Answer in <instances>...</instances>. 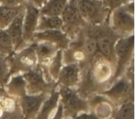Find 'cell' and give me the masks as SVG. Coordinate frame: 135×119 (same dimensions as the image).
Returning <instances> with one entry per match:
<instances>
[{
	"label": "cell",
	"instance_id": "e0dca14e",
	"mask_svg": "<svg viewBox=\"0 0 135 119\" xmlns=\"http://www.w3.org/2000/svg\"><path fill=\"white\" fill-rule=\"evenodd\" d=\"M58 103H59V91L58 88L55 85V87L50 91V94L42 104L35 119H48L49 115L58 105Z\"/></svg>",
	"mask_w": 135,
	"mask_h": 119
},
{
	"label": "cell",
	"instance_id": "1f68e13d",
	"mask_svg": "<svg viewBox=\"0 0 135 119\" xmlns=\"http://www.w3.org/2000/svg\"><path fill=\"white\" fill-rule=\"evenodd\" d=\"M2 119H4V117H3V118H2Z\"/></svg>",
	"mask_w": 135,
	"mask_h": 119
},
{
	"label": "cell",
	"instance_id": "7c38bea8",
	"mask_svg": "<svg viewBox=\"0 0 135 119\" xmlns=\"http://www.w3.org/2000/svg\"><path fill=\"white\" fill-rule=\"evenodd\" d=\"M81 77V71L80 65L77 63L64 65L58 75L55 85L59 87L75 89L80 85Z\"/></svg>",
	"mask_w": 135,
	"mask_h": 119
},
{
	"label": "cell",
	"instance_id": "4316f807",
	"mask_svg": "<svg viewBox=\"0 0 135 119\" xmlns=\"http://www.w3.org/2000/svg\"><path fill=\"white\" fill-rule=\"evenodd\" d=\"M26 0H0V5L8 8H17V7L25 6Z\"/></svg>",
	"mask_w": 135,
	"mask_h": 119
},
{
	"label": "cell",
	"instance_id": "cb8c5ba5",
	"mask_svg": "<svg viewBox=\"0 0 135 119\" xmlns=\"http://www.w3.org/2000/svg\"><path fill=\"white\" fill-rule=\"evenodd\" d=\"M10 78L8 56L0 54V88H4Z\"/></svg>",
	"mask_w": 135,
	"mask_h": 119
},
{
	"label": "cell",
	"instance_id": "9a60e30c",
	"mask_svg": "<svg viewBox=\"0 0 135 119\" xmlns=\"http://www.w3.org/2000/svg\"><path fill=\"white\" fill-rule=\"evenodd\" d=\"M23 16H24V10L20 15H18L16 17V19L5 30L10 38V41H11L12 45H13L14 52H18V51L26 47L27 45H29L26 44L24 43V41H23V35H22Z\"/></svg>",
	"mask_w": 135,
	"mask_h": 119
},
{
	"label": "cell",
	"instance_id": "7a4b0ae2",
	"mask_svg": "<svg viewBox=\"0 0 135 119\" xmlns=\"http://www.w3.org/2000/svg\"><path fill=\"white\" fill-rule=\"evenodd\" d=\"M10 77L17 74H23L33 69L38 66L37 57L33 43L27 45L18 52H13L8 56Z\"/></svg>",
	"mask_w": 135,
	"mask_h": 119
},
{
	"label": "cell",
	"instance_id": "8fae6325",
	"mask_svg": "<svg viewBox=\"0 0 135 119\" xmlns=\"http://www.w3.org/2000/svg\"><path fill=\"white\" fill-rule=\"evenodd\" d=\"M39 17V9L26 3L22 21L23 41L26 44H31L32 43H33V36L36 32Z\"/></svg>",
	"mask_w": 135,
	"mask_h": 119
},
{
	"label": "cell",
	"instance_id": "52a82bcc",
	"mask_svg": "<svg viewBox=\"0 0 135 119\" xmlns=\"http://www.w3.org/2000/svg\"><path fill=\"white\" fill-rule=\"evenodd\" d=\"M59 100L62 107H63L64 115H68L73 117L74 115H77L80 111L88 109V102L81 98L75 89H70V88L66 87H59Z\"/></svg>",
	"mask_w": 135,
	"mask_h": 119
},
{
	"label": "cell",
	"instance_id": "3957f363",
	"mask_svg": "<svg viewBox=\"0 0 135 119\" xmlns=\"http://www.w3.org/2000/svg\"><path fill=\"white\" fill-rule=\"evenodd\" d=\"M115 56H116V67L111 83L123 76L127 67L133 61L134 35L119 38L115 44Z\"/></svg>",
	"mask_w": 135,
	"mask_h": 119
},
{
	"label": "cell",
	"instance_id": "d4e9b609",
	"mask_svg": "<svg viewBox=\"0 0 135 119\" xmlns=\"http://www.w3.org/2000/svg\"><path fill=\"white\" fill-rule=\"evenodd\" d=\"M13 52V45L9 36L5 30H0V54L8 56Z\"/></svg>",
	"mask_w": 135,
	"mask_h": 119
},
{
	"label": "cell",
	"instance_id": "484cf974",
	"mask_svg": "<svg viewBox=\"0 0 135 119\" xmlns=\"http://www.w3.org/2000/svg\"><path fill=\"white\" fill-rule=\"evenodd\" d=\"M134 1V0H101L102 4L104 5L107 9L109 10V12H112L113 10L128 4L129 2Z\"/></svg>",
	"mask_w": 135,
	"mask_h": 119
},
{
	"label": "cell",
	"instance_id": "277c9868",
	"mask_svg": "<svg viewBox=\"0 0 135 119\" xmlns=\"http://www.w3.org/2000/svg\"><path fill=\"white\" fill-rule=\"evenodd\" d=\"M76 5L83 21L91 26H98L107 22L110 15L101 0H76Z\"/></svg>",
	"mask_w": 135,
	"mask_h": 119
},
{
	"label": "cell",
	"instance_id": "4fadbf2b",
	"mask_svg": "<svg viewBox=\"0 0 135 119\" xmlns=\"http://www.w3.org/2000/svg\"><path fill=\"white\" fill-rule=\"evenodd\" d=\"M47 93H40L37 95L25 94L20 98L21 112L23 119H32L36 117L42 104L47 98Z\"/></svg>",
	"mask_w": 135,
	"mask_h": 119
},
{
	"label": "cell",
	"instance_id": "5bb4252c",
	"mask_svg": "<svg viewBox=\"0 0 135 119\" xmlns=\"http://www.w3.org/2000/svg\"><path fill=\"white\" fill-rule=\"evenodd\" d=\"M41 42L54 44L59 50L63 51L68 48L70 43V40L62 31L52 30L35 32L33 36V43H41Z\"/></svg>",
	"mask_w": 135,
	"mask_h": 119
},
{
	"label": "cell",
	"instance_id": "6da1fadb",
	"mask_svg": "<svg viewBox=\"0 0 135 119\" xmlns=\"http://www.w3.org/2000/svg\"><path fill=\"white\" fill-rule=\"evenodd\" d=\"M93 29L97 43L98 54L115 65L116 67L115 44L120 37L113 32L107 24V21L98 26H93Z\"/></svg>",
	"mask_w": 135,
	"mask_h": 119
},
{
	"label": "cell",
	"instance_id": "4dcf8cb0",
	"mask_svg": "<svg viewBox=\"0 0 135 119\" xmlns=\"http://www.w3.org/2000/svg\"><path fill=\"white\" fill-rule=\"evenodd\" d=\"M72 119H98V117H96L94 115H89V113H83V115H78V116H73Z\"/></svg>",
	"mask_w": 135,
	"mask_h": 119
},
{
	"label": "cell",
	"instance_id": "83f0119b",
	"mask_svg": "<svg viewBox=\"0 0 135 119\" xmlns=\"http://www.w3.org/2000/svg\"><path fill=\"white\" fill-rule=\"evenodd\" d=\"M46 1L47 0H26V2L28 4L32 5V6H33L34 8H38V9L43 8L45 3H46Z\"/></svg>",
	"mask_w": 135,
	"mask_h": 119
},
{
	"label": "cell",
	"instance_id": "9c48e42d",
	"mask_svg": "<svg viewBox=\"0 0 135 119\" xmlns=\"http://www.w3.org/2000/svg\"><path fill=\"white\" fill-rule=\"evenodd\" d=\"M89 72L95 85L107 82L111 83L115 73V65L97 54L91 63Z\"/></svg>",
	"mask_w": 135,
	"mask_h": 119
},
{
	"label": "cell",
	"instance_id": "8992f818",
	"mask_svg": "<svg viewBox=\"0 0 135 119\" xmlns=\"http://www.w3.org/2000/svg\"><path fill=\"white\" fill-rule=\"evenodd\" d=\"M107 24L120 38L134 35V14L129 13L124 6L111 12Z\"/></svg>",
	"mask_w": 135,
	"mask_h": 119
},
{
	"label": "cell",
	"instance_id": "7402d4cb",
	"mask_svg": "<svg viewBox=\"0 0 135 119\" xmlns=\"http://www.w3.org/2000/svg\"><path fill=\"white\" fill-rule=\"evenodd\" d=\"M63 59H62V50H58L54 57L51 59L46 67V72L48 77L53 82H56L58 78V75L63 67Z\"/></svg>",
	"mask_w": 135,
	"mask_h": 119
},
{
	"label": "cell",
	"instance_id": "603a6c76",
	"mask_svg": "<svg viewBox=\"0 0 135 119\" xmlns=\"http://www.w3.org/2000/svg\"><path fill=\"white\" fill-rule=\"evenodd\" d=\"M114 119H133V102L132 100H128L122 102L118 108Z\"/></svg>",
	"mask_w": 135,
	"mask_h": 119
},
{
	"label": "cell",
	"instance_id": "ac0fdd59",
	"mask_svg": "<svg viewBox=\"0 0 135 119\" xmlns=\"http://www.w3.org/2000/svg\"><path fill=\"white\" fill-rule=\"evenodd\" d=\"M5 89L8 93L11 96H16L21 98L26 93V82L21 74L13 75L9 78L7 84L5 85Z\"/></svg>",
	"mask_w": 135,
	"mask_h": 119
},
{
	"label": "cell",
	"instance_id": "d6986e66",
	"mask_svg": "<svg viewBox=\"0 0 135 119\" xmlns=\"http://www.w3.org/2000/svg\"><path fill=\"white\" fill-rule=\"evenodd\" d=\"M69 0H47L45 6L40 8V15L48 17H60Z\"/></svg>",
	"mask_w": 135,
	"mask_h": 119
},
{
	"label": "cell",
	"instance_id": "44dd1931",
	"mask_svg": "<svg viewBox=\"0 0 135 119\" xmlns=\"http://www.w3.org/2000/svg\"><path fill=\"white\" fill-rule=\"evenodd\" d=\"M52 30L62 31V21L60 17H48L40 15L36 32Z\"/></svg>",
	"mask_w": 135,
	"mask_h": 119
},
{
	"label": "cell",
	"instance_id": "2e32d148",
	"mask_svg": "<svg viewBox=\"0 0 135 119\" xmlns=\"http://www.w3.org/2000/svg\"><path fill=\"white\" fill-rule=\"evenodd\" d=\"M34 50H35L37 62L39 66H47L51 61L55 54H56L59 49L54 44H51L49 43H33Z\"/></svg>",
	"mask_w": 135,
	"mask_h": 119
},
{
	"label": "cell",
	"instance_id": "f546056e",
	"mask_svg": "<svg viewBox=\"0 0 135 119\" xmlns=\"http://www.w3.org/2000/svg\"><path fill=\"white\" fill-rule=\"evenodd\" d=\"M4 119H23L22 117V115H21V112L19 111H15L13 112V113H9V115H8L7 116L4 117Z\"/></svg>",
	"mask_w": 135,
	"mask_h": 119
},
{
	"label": "cell",
	"instance_id": "f1b7e54d",
	"mask_svg": "<svg viewBox=\"0 0 135 119\" xmlns=\"http://www.w3.org/2000/svg\"><path fill=\"white\" fill-rule=\"evenodd\" d=\"M64 116V113H63V107H62L61 103H58L57 105V109H56V112L55 113V115L53 116L52 119H63Z\"/></svg>",
	"mask_w": 135,
	"mask_h": 119
},
{
	"label": "cell",
	"instance_id": "5b68a950",
	"mask_svg": "<svg viewBox=\"0 0 135 119\" xmlns=\"http://www.w3.org/2000/svg\"><path fill=\"white\" fill-rule=\"evenodd\" d=\"M62 21V32L71 41L83 29L86 24L79 12L76 0H69L65 9L60 15Z\"/></svg>",
	"mask_w": 135,
	"mask_h": 119
},
{
	"label": "cell",
	"instance_id": "30bf717a",
	"mask_svg": "<svg viewBox=\"0 0 135 119\" xmlns=\"http://www.w3.org/2000/svg\"><path fill=\"white\" fill-rule=\"evenodd\" d=\"M133 81L129 80L125 76H121L111 83L108 90L103 91L102 94L108 97L112 101H126L129 98L132 99Z\"/></svg>",
	"mask_w": 135,
	"mask_h": 119
},
{
	"label": "cell",
	"instance_id": "ba28073f",
	"mask_svg": "<svg viewBox=\"0 0 135 119\" xmlns=\"http://www.w3.org/2000/svg\"><path fill=\"white\" fill-rule=\"evenodd\" d=\"M21 75L26 82V93L29 95L48 92L55 87H53L52 82H48L45 80L42 68L39 66Z\"/></svg>",
	"mask_w": 135,
	"mask_h": 119
},
{
	"label": "cell",
	"instance_id": "ffe728a7",
	"mask_svg": "<svg viewBox=\"0 0 135 119\" xmlns=\"http://www.w3.org/2000/svg\"><path fill=\"white\" fill-rule=\"evenodd\" d=\"M25 6L8 8L0 5V30H6L7 27L24 10Z\"/></svg>",
	"mask_w": 135,
	"mask_h": 119
}]
</instances>
